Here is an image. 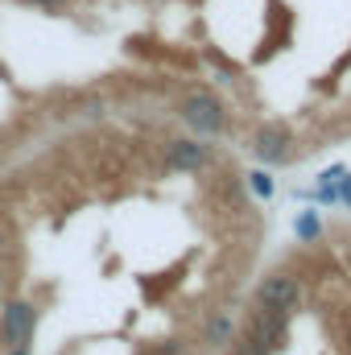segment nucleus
<instances>
[{"instance_id":"nucleus-7","label":"nucleus","mask_w":351,"mask_h":355,"mask_svg":"<svg viewBox=\"0 0 351 355\" xmlns=\"http://www.w3.org/2000/svg\"><path fill=\"white\" fill-rule=\"evenodd\" d=\"M232 339H236V327H232V318H228V314H219V318L207 327V343H211V347H228Z\"/></svg>"},{"instance_id":"nucleus-12","label":"nucleus","mask_w":351,"mask_h":355,"mask_svg":"<svg viewBox=\"0 0 351 355\" xmlns=\"http://www.w3.org/2000/svg\"><path fill=\"white\" fill-rule=\"evenodd\" d=\"M335 190H339V198L351 207V174H348V170H343V178H339V186H335Z\"/></svg>"},{"instance_id":"nucleus-3","label":"nucleus","mask_w":351,"mask_h":355,"mask_svg":"<svg viewBox=\"0 0 351 355\" xmlns=\"http://www.w3.org/2000/svg\"><path fill=\"white\" fill-rule=\"evenodd\" d=\"M257 306H268V310H281V314H298L302 306V285L298 277L289 272H273L257 285Z\"/></svg>"},{"instance_id":"nucleus-10","label":"nucleus","mask_w":351,"mask_h":355,"mask_svg":"<svg viewBox=\"0 0 351 355\" xmlns=\"http://www.w3.org/2000/svg\"><path fill=\"white\" fill-rule=\"evenodd\" d=\"M248 182H252L257 198H273V178L264 174V170H257V174H248Z\"/></svg>"},{"instance_id":"nucleus-1","label":"nucleus","mask_w":351,"mask_h":355,"mask_svg":"<svg viewBox=\"0 0 351 355\" xmlns=\"http://www.w3.org/2000/svg\"><path fill=\"white\" fill-rule=\"evenodd\" d=\"M182 120H186L198 137H215V132H223V124H228L223 103H219L215 95H207V91L182 99Z\"/></svg>"},{"instance_id":"nucleus-4","label":"nucleus","mask_w":351,"mask_h":355,"mask_svg":"<svg viewBox=\"0 0 351 355\" xmlns=\"http://www.w3.org/2000/svg\"><path fill=\"white\" fill-rule=\"evenodd\" d=\"M289 145H293V137H289L285 124H268V128H261V132L252 137V153L261 157L264 166H281V162H289Z\"/></svg>"},{"instance_id":"nucleus-13","label":"nucleus","mask_w":351,"mask_h":355,"mask_svg":"<svg viewBox=\"0 0 351 355\" xmlns=\"http://www.w3.org/2000/svg\"><path fill=\"white\" fill-rule=\"evenodd\" d=\"M4 355H29V347H8Z\"/></svg>"},{"instance_id":"nucleus-6","label":"nucleus","mask_w":351,"mask_h":355,"mask_svg":"<svg viewBox=\"0 0 351 355\" xmlns=\"http://www.w3.org/2000/svg\"><path fill=\"white\" fill-rule=\"evenodd\" d=\"M285 318H289V314L261 306V310H257V318H252V331H261L264 339H268V347H277V343L285 339Z\"/></svg>"},{"instance_id":"nucleus-2","label":"nucleus","mask_w":351,"mask_h":355,"mask_svg":"<svg viewBox=\"0 0 351 355\" xmlns=\"http://www.w3.org/2000/svg\"><path fill=\"white\" fill-rule=\"evenodd\" d=\"M33 331H37V310L29 302H4L0 310V335L8 347H29L33 343Z\"/></svg>"},{"instance_id":"nucleus-11","label":"nucleus","mask_w":351,"mask_h":355,"mask_svg":"<svg viewBox=\"0 0 351 355\" xmlns=\"http://www.w3.org/2000/svg\"><path fill=\"white\" fill-rule=\"evenodd\" d=\"M21 4H33V8H46V12H58V8H67L71 0H21Z\"/></svg>"},{"instance_id":"nucleus-8","label":"nucleus","mask_w":351,"mask_h":355,"mask_svg":"<svg viewBox=\"0 0 351 355\" xmlns=\"http://www.w3.org/2000/svg\"><path fill=\"white\" fill-rule=\"evenodd\" d=\"M268 352H273V347H268V339H264L261 331H252V327H248V335L236 343V355H268Z\"/></svg>"},{"instance_id":"nucleus-5","label":"nucleus","mask_w":351,"mask_h":355,"mask_svg":"<svg viewBox=\"0 0 351 355\" xmlns=\"http://www.w3.org/2000/svg\"><path fill=\"white\" fill-rule=\"evenodd\" d=\"M166 162H170V170H186V174H194V170H203V166L211 162V149H207L203 141H170Z\"/></svg>"},{"instance_id":"nucleus-9","label":"nucleus","mask_w":351,"mask_h":355,"mask_svg":"<svg viewBox=\"0 0 351 355\" xmlns=\"http://www.w3.org/2000/svg\"><path fill=\"white\" fill-rule=\"evenodd\" d=\"M293 232H298V240H318V215L314 211H302L298 223H293Z\"/></svg>"}]
</instances>
